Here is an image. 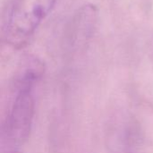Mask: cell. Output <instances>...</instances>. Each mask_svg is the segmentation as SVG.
I'll list each match as a JSON object with an SVG mask.
<instances>
[{"label": "cell", "instance_id": "1", "mask_svg": "<svg viewBox=\"0 0 153 153\" xmlns=\"http://www.w3.org/2000/svg\"><path fill=\"white\" fill-rule=\"evenodd\" d=\"M43 71L39 59L29 57L16 72L13 95L1 127V153H20L27 142L35 112V89Z\"/></svg>", "mask_w": 153, "mask_h": 153}, {"label": "cell", "instance_id": "2", "mask_svg": "<svg viewBox=\"0 0 153 153\" xmlns=\"http://www.w3.org/2000/svg\"><path fill=\"white\" fill-rule=\"evenodd\" d=\"M56 0H7L2 15V33L9 45L20 48L33 35Z\"/></svg>", "mask_w": 153, "mask_h": 153}, {"label": "cell", "instance_id": "3", "mask_svg": "<svg viewBox=\"0 0 153 153\" xmlns=\"http://www.w3.org/2000/svg\"><path fill=\"white\" fill-rule=\"evenodd\" d=\"M96 21L97 10L94 5H84L81 8L74 20L71 33L72 39H74L75 40L88 39L93 31Z\"/></svg>", "mask_w": 153, "mask_h": 153}, {"label": "cell", "instance_id": "4", "mask_svg": "<svg viewBox=\"0 0 153 153\" xmlns=\"http://www.w3.org/2000/svg\"><path fill=\"white\" fill-rule=\"evenodd\" d=\"M115 153H133V151H120V152H115Z\"/></svg>", "mask_w": 153, "mask_h": 153}]
</instances>
